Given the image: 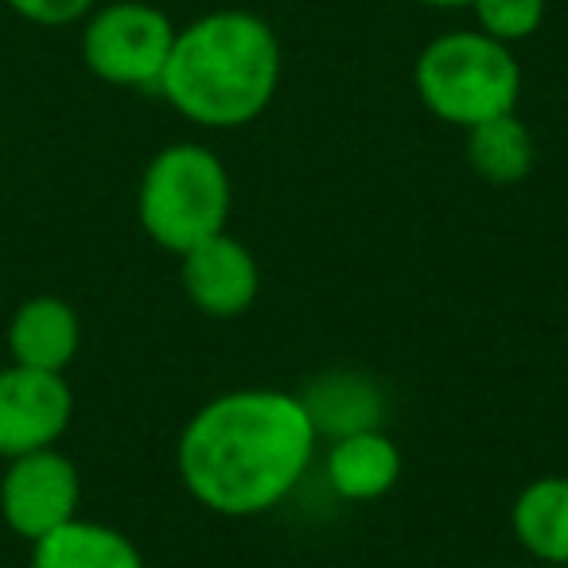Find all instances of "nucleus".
<instances>
[{
  "label": "nucleus",
  "instance_id": "nucleus-5",
  "mask_svg": "<svg viewBox=\"0 0 568 568\" xmlns=\"http://www.w3.org/2000/svg\"><path fill=\"white\" fill-rule=\"evenodd\" d=\"M175 24L149 0H110L94 4L82 20L79 51L87 71L105 87L156 90L172 55Z\"/></svg>",
  "mask_w": 568,
  "mask_h": 568
},
{
  "label": "nucleus",
  "instance_id": "nucleus-15",
  "mask_svg": "<svg viewBox=\"0 0 568 568\" xmlns=\"http://www.w3.org/2000/svg\"><path fill=\"white\" fill-rule=\"evenodd\" d=\"M471 17L483 36L514 48L541 32L545 0H471Z\"/></svg>",
  "mask_w": 568,
  "mask_h": 568
},
{
  "label": "nucleus",
  "instance_id": "nucleus-8",
  "mask_svg": "<svg viewBox=\"0 0 568 568\" xmlns=\"http://www.w3.org/2000/svg\"><path fill=\"white\" fill-rule=\"evenodd\" d=\"M180 284L203 316L234 320L257 301L261 265L250 253V245L222 230V234L199 242L195 250L180 253Z\"/></svg>",
  "mask_w": 568,
  "mask_h": 568
},
{
  "label": "nucleus",
  "instance_id": "nucleus-6",
  "mask_svg": "<svg viewBox=\"0 0 568 568\" xmlns=\"http://www.w3.org/2000/svg\"><path fill=\"white\" fill-rule=\"evenodd\" d=\"M82 506V475L71 456L55 448L28 452V456L4 459L0 475V518L28 545L43 534L79 518Z\"/></svg>",
  "mask_w": 568,
  "mask_h": 568
},
{
  "label": "nucleus",
  "instance_id": "nucleus-2",
  "mask_svg": "<svg viewBox=\"0 0 568 568\" xmlns=\"http://www.w3.org/2000/svg\"><path fill=\"white\" fill-rule=\"evenodd\" d=\"M281 71V40L265 17L214 9L175 28L156 94L199 129H242L273 105Z\"/></svg>",
  "mask_w": 568,
  "mask_h": 568
},
{
  "label": "nucleus",
  "instance_id": "nucleus-1",
  "mask_svg": "<svg viewBox=\"0 0 568 568\" xmlns=\"http://www.w3.org/2000/svg\"><path fill=\"white\" fill-rule=\"evenodd\" d=\"M316 444L301 394L245 386L191 413L175 444V471L203 510L257 518L301 487Z\"/></svg>",
  "mask_w": 568,
  "mask_h": 568
},
{
  "label": "nucleus",
  "instance_id": "nucleus-7",
  "mask_svg": "<svg viewBox=\"0 0 568 568\" xmlns=\"http://www.w3.org/2000/svg\"><path fill=\"white\" fill-rule=\"evenodd\" d=\"M74 420L67 374L9 363L0 371V459L55 448Z\"/></svg>",
  "mask_w": 568,
  "mask_h": 568
},
{
  "label": "nucleus",
  "instance_id": "nucleus-12",
  "mask_svg": "<svg viewBox=\"0 0 568 568\" xmlns=\"http://www.w3.org/2000/svg\"><path fill=\"white\" fill-rule=\"evenodd\" d=\"M28 568H144V557L129 534L79 514L32 541Z\"/></svg>",
  "mask_w": 568,
  "mask_h": 568
},
{
  "label": "nucleus",
  "instance_id": "nucleus-9",
  "mask_svg": "<svg viewBox=\"0 0 568 568\" xmlns=\"http://www.w3.org/2000/svg\"><path fill=\"white\" fill-rule=\"evenodd\" d=\"M9 355L12 363L32 371L67 374V366L79 358L82 320L63 296H32L9 320Z\"/></svg>",
  "mask_w": 568,
  "mask_h": 568
},
{
  "label": "nucleus",
  "instance_id": "nucleus-17",
  "mask_svg": "<svg viewBox=\"0 0 568 568\" xmlns=\"http://www.w3.org/2000/svg\"><path fill=\"white\" fill-rule=\"evenodd\" d=\"M413 4H425V9H440V12H448V9H471V0H413Z\"/></svg>",
  "mask_w": 568,
  "mask_h": 568
},
{
  "label": "nucleus",
  "instance_id": "nucleus-4",
  "mask_svg": "<svg viewBox=\"0 0 568 568\" xmlns=\"http://www.w3.org/2000/svg\"><path fill=\"white\" fill-rule=\"evenodd\" d=\"M413 87L436 121L471 129L518 110L521 67L514 48L483 36L479 28H456L420 48L413 63Z\"/></svg>",
  "mask_w": 568,
  "mask_h": 568
},
{
  "label": "nucleus",
  "instance_id": "nucleus-18",
  "mask_svg": "<svg viewBox=\"0 0 568 568\" xmlns=\"http://www.w3.org/2000/svg\"><path fill=\"white\" fill-rule=\"evenodd\" d=\"M521 568H549V565H537V560H534V565H521Z\"/></svg>",
  "mask_w": 568,
  "mask_h": 568
},
{
  "label": "nucleus",
  "instance_id": "nucleus-10",
  "mask_svg": "<svg viewBox=\"0 0 568 568\" xmlns=\"http://www.w3.org/2000/svg\"><path fill=\"white\" fill-rule=\"evenodd\" d=\"M324 479L347 503H374L402 479V448L382 428L339 436L327 444Z\"/></svg>",
  "mask_w": 568,
  "mask_h": 568
},
{
  "label": "nucleus",
  "instance_id": "nucleus-11",
  "mask_svg": "<svg viewBox=\"0 0 568 568\" xmlns=\"http://www.w3.org/2000/svg\"><path fill=\"white\" fill-rule=\"evenodd\" d=\"M312 425L327 440H339L351 433L382 428L386 420V394L363 371H327L301 394Z\"/></svg>",
  "mask_w": 568,
  "mask_h": 568
},
{
  "label": "nucleus",
  "instance_id": "nucleus-3",
  "mask_svg": "<svg viewBox=\"0 0 568 568\" xmlns=\"http://www.w3.org/2000/svg\"><path fill=\"white\" fill-rule=\"evenodd\" d=\"M234 206V183L222 156L206 144L180 141L160 149L136 183L141 230L168 253H187L222 234Z\"/></svg>",
  "mask_w": 568,
  "mask_h": 568
},
{
  "label": "nucleus",
  "instance_id": "nucleus-14",
  "mask_svg": "<svg viewBox=\"0 0 568 568\" xmlns=\"http://www.w3.org/2000/svg\"><path fill=\"white\" fill-rule=\"evenodd\" d=\"M464 133H467V141H464L467 168H471L479 180L506 187V183H518L534 172L537 141L526 121L518 118V110L479 121V125L464 129Z\"/></svg>",
  "mask_w": 568,
  "mask_h": 568
},
{
  "label": "nucleus",
  "instance_id": "nucleus-16",
  "mask_svg": "<svg viewBox=\"0 0 568 568\" xmlns=\"http://www.w3.org/2000/svg\"><path fill=\"white\" fill-rule=\"evenodd\" d=\"M4 4L36 28H71L90 17L98 0H4Z\"/></svg>",
  "mask_w": 568,
  "mask_h": 568
},
{
  "label": "nucleus",
  "instance_id": "nucleus-13",
  "mask_svg": "<svg viewBox=\"0 0 568 568\" xmlns=\"http://www.w3.org/2000/svg\"><path fill=\"white\" fill-rule=\"evenodd\" d=\"M510 529L537 565L568 568V475L526 483L510 506Z\"/></svg>",
  "mask_w": 568,
  "mask_h": 568
}]
</instances>
